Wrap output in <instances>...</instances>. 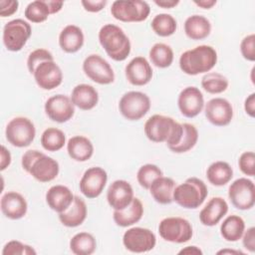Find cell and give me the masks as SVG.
Returning a JSON list of instances; mask_svg holds the SVG:
<instances>
[{"instance_id":"48","label":"cell","mask_w":255,"mask_h":255,"mask_svg":"<svg viewBox=\"0 0 255 255\" xmlns=\"http://www.w3.org/2000/svg\"><path fill=\"white\" fill-rule=\"evenodd\" d=\"M11 163V153L10 151L4 146H1V152H0V170H5Z\"/></svg>"},{"instance_id":"47","label":"cell","mask_w":255,"mask_h":255,"mask_svg":"<svg viewBox=\"0 0 255 255\" xmlns=\"http://www.w3.org/2000/svg\"><path fill=\"white\" fill-rule=\"evenodd\" d=\"M81 3L86 11L93 12V13L100 12L107 5L106 0H97V1L96 0H83Z\"/></svg>"},{"instance_id":"23","label":"cell","mask_w":255,"mask_h":255,"mask_svg":"<svg viewBox=\"0 0 255 255\" xmlns=\"http://www.w3.org/2000/svg\"><path fill=\"white\" fill-rule=\"evenodd\" d=\"M74 200V195L69 187L65 185H54L46 193V202L48 206L58 212H64L70 207Z\"/></svg>"},{"instance_id":"12","label":"cell","mask_w":255,"mask_h":255,"mask_svg":"<svg viewBox=\"0 0 255 255\" xmlns=\"http://www.w3.org/2000/svg\"><path fill=\"white\" fill-rule=\"evenodd\" d=\"M228 197L237 209H251L255 204V186L253 181L246 177L234 180L228 188Z\"/></svg>"},{"instance_id":"8","label":"cell","mask_w":255,"mask_h":255,"mask_svg":"<svg viewBox=\"0 0 255 255\" xmlns=\"http://www.w3.org/2000/svg\"><path fill=\"white\" fill-rule=\"evenodd\" d=\"M6 139L16 147L29 146L35 138L36 128L34 124L27 118L16 117L12 119L5 129Z\"/></svg>"},{"instance_id":"18","label":"cell","mask_w":255,"mask_h":255,"mask_svg":"<svg viewBox=\"0 0 255 255\" xmlns=\"http://www.w3.org/2000/svg\"><path fill=\"white\" fill-rule=\"evenodd\" d=\"M33 76L37 85L46 91L59 87L63 81L62 70L55 61H45L41 63L36 68Z\"/></svg>"},{"instance_id":"50","label":"cell","mask_w":255,"mask_h":255,"mask_svg":"<svg viewBox=\"0 0 255 255\" xmlns=\"http://www.w3.org/2000/svg\"><path fill=\"white\" fill-rule=\"evenodd\" d=\"M154 4L164 9H170L178 5L179 1L178 0H154Z\"/></svg>"},{"instance_id":"45","label":"cell","mask_w":255,"mask_h":255,"mask_svg":"<svg viewBox=\"0 0 255 255\" xmlns=\"http://www.w3.org/2000/svg\"><path fill=\"white\" fill-rule=\"evenodd\" d=\"M19 2L15 0H1L0 1V15L1 17H8L13 15L18 10Z\"/></svg>"},{"instance_id":"24","label":"cell","mask_w":255,"mask_h":255,"mask_svg":"<svg viewBox=\"0 0 255 255\" xmlns=\"http://www.w3.org/2000/svg\"><path fill=\"white\" fill-rule=\"evenodd\" d=\"M71 100L74 106L83 111L94 109L99 102V94L97 90L88 84L77 85L71 95Z\"/></svg>"},{"instance_id":"28","label":"cell","mask_w":255,"mask_h":255,"mask_svg":"<svg viewBox=\"0 0 255 255\" xmlns=\"http://www.w3.org/2000/svg\"><path fill=\"white\" fill-rule=\"evenodd\" d=\"M67 151L72 159L83 162L93 156L94 145L88 137L75 135L68 140Z\"/></svg>"},{"instance_id":"1","label":"cell","mask_w":255,"mask_h":255,"mask_svg":"<svg viewBox=\"0 0 255 255\" xmlns=\"http://www.w3.org/2000/svg\"><path fill=\"white\" fill-rule=\"evenodd\" d=\"M144 133L153 142H165L168 147L175 145L182 134V125L172 118L153 115L145 122Z\"/></svg>"},{"instance_id":"37","label":"cell","mask_w":255,"mask_h":255,"mask_svg":"<svg viewBox=\"0 0 255 255\" xmlns=\"http://www.w3.org/2000/svg\"><path fill=\"white\" fill-rule=\"evenodd\" d=\"M66 143V135L57 128H48L41 135V144L47 151H58Z\"/></svg>"},{"instance_id":"36","label":"cell","mask_w":255,"mask_h":255,"mask_svg":"<svg viewBox=\"0 0 255 255\" xmlns=\"http://www.w3.org/2000/svg\"><path fill=\"white\" fill-rule=\"evenodd\" d=\"M150 26L152 31L159 37H169L175 33L177 22L170 14L160 13L153 17Z\"/></svg>"},{"instance_id":"9","label":"cell","mask_w":255,"mask_h":255,"mask_svg":"<svg viewBox=\"0 0 255 255\" xmlns=\"http://www.w3.org/2000/svg\"><path fill=\"white\" fill-rule=\"evenodd\" d=\"M150 109V100L144 93L130 91L126 93L119 102V110L128 121H138Z\"/></svg>"},{"instance_id":"14","label":"cell","mask_w":255,"mask_h":255,"mask_svg":"<svg viewBox=\"0 0 255 255\" xmlns=\"http://www.w3.org/2000/svg\"><path fill=\"white\" fill-rule=\"evenodd\" d=\"M108 181L106 170L100 166L88 168L79 183L80 191L87 198H96L103 192Z\"/></svg>"},{"instance_id":"5","label":"cell","mask_w":255,"mask_h":255,"mask_svg":"<svg viewBox=\"0 0 255 255\" xmlns=\"http://www.w3.org/2000/svg\"><path fill=\"white\" fill-rule=\"evenodd\" d=\"M208 194L207 186L197 177H189L183 183L175 186L173 201L186 209H196L205 200Z\"/></svg>"},{"instance_id":"31","label":"cell","mask_w":255,"mask_h":255,"mask_svg":"<svg viewBox=\"0 0 255 255\" xmlns=\"http://www.w3.org/2000/svg\"><path fill=\"white\" fill-rule=\"evenodd\" d=\"M206 177L212 185L223 186L233 177V169L228 162L218 160L208 166Z\"/></svg>"},{"instance_id":"16","label":"cell","mask_w":255,"mask_h":255,"mask_svg":"<svg viewBox=\"0 0 255 255\" xmlns=\"http://www.w3.org/2000/svg\"><path fill=\"white\" fill-rule=\"evenodd\" d=\"M205 117L207 121L216 127L229 125L233 118V108L231 104L223 98H214L205 105Z\"/></svg>"},{"instance_id":"15","label":"cell","mask_w":255,"mask_h":255,"mask_svg":"<svg viewBox=\"0 0 255 255\" xmlns=\"http://www.w3.org/2000/svg\"><path fill=\"white\" fill-rule=\"evenodd\" d=\"M44 109L50 120L60 124L68 122L75 114V106L71 98L61 94L49 98L45 103Z\"/></svg>"},{"instance_id":"54","label":"cell","mask_w":255,"mask_h":255,"mask_svg":"<svg viewBox=\"0 0 255 255\" xmlns=\"http://www.w3.org/2000/svg\"><path fill=\"white\" fill-rule=\"evenodd\" d=\"M217 254H218V255H219V254H233V255H239V254H241V255H244L243 252H241V251H239V250H233V249H222V250H219V251L217 252Z\"/></svg>"},{"instance_id":"39","label":"cell","mask_w":255,"mask_h":255,"mask_svg":"<svg viewBox=\"0 0 255 255\" xmlns=\"http://www.w3.org/2000/svg\"><path fill=\"white\" fill-rule=\"evenodd\" d=\"M49 15H51L50 8L47 1L36 0L30 2L24 12L25 18L32 23H42L45 22Z\"/></svg>"},{"instance_id":"10","label":"cell","mask_w":255,"mask_h":255,"mask_svg":"<svg viewBox=\"0 0 255 255\" xmlns=\"http://www.w3.org/2000/svg\"><path fill=\"white\" fill-rule=\"evenodd\" d=\"M31 25L23 19H14L3 28V44L8 51L18 52L26 45L31 37Z\"/></svg>"},{"instance_id":"11","label":"cell","mask_w":255,"mask_h":255,"mask_svg":"<svg viewBox=\"0 0 255 255\" xmlns=\"http://www.w3.org/2000/svg\"><path fill=\"white\" fill-rule=\"evenodd\" d=\"M123 244L132 253H144L152 250L156 244L154 233L143 227H131L123 236Z\"/></svg>"},{"instance_id":"22","label":"cell","mask_w":255,"mask_h":255,"mask_svg":"<svg viewBox=\"0 0 255 255\" xmlns=\"http://www.w3.org/2000/svg\"><path fill=\"white\" fill-rule=\"evenodd\" d=\"M228 212V204L222 197H212L199 213V220L205 226L216 225Z\"/></svg>"},{"instance_id":"32","label":"cell","mask_w":255,"mask_h":255,"mask_svg":"<svg viewBox=\"0 0 255 255\" xmlns=\"http://www.w3.org/2000/svg\"><path fill=\"white\" fill-rule=\"evenodd\" d=\"M244 231L245 222L238 215H229L220 226L221 236L228 242H236L241 239Z\"/></svg>"},{"instance_id":"27","label":"cell","mask_w":255,"mask_h":255,"mask_svg":"<svg viewBox=\"0 0 255 255\" xmlns=\"http://www.w3.org/2000/svg\"><path fill=\"white\" fill-rule=\"evenodd\" d=\"M143 215V205L141 201L133 197L132 201L128 206L122 210H115L113 218L115 223L121 227L131 226L134 223H137Z\"/></svg>"},{"instance_id":"13","label":"cell","mask_w":255,"mask_h":255,"mask_svg":"<svg viewBox=\"0 0 255 255\" xmlns=\"http://www.w3.org/2000/svg\"><path fill=\"white\" fill-rule=\"evenodd\" d=\"M83 71L93 82L100 85H110L115 81V73L112 66L100 55L92 54L83 63Z\"/></svg>"},{"instance_id":"21","label":"cell","mask_w":255,"mask_h":255,"mask_svg":"<svg viewBox=\"0 0 255 255\" xmlns=\"http://www.w3.org/2000/svg\"><path fill=\"white\" fill-rule=\"evenodd\" d=\"M0 207L5 217L17 220L26 215L28 204L22 194L16 191H8L2 196Z\"/></svg>"},{"instance_id":"7","label":"cell","mask_w":255,"mask_h":255,"mask_svg":"<svg viewBox=\"0 0 255 255\" xmlns=\"http://www.w3.org/2000/svg\"><path fill=\"white\" fill-rule=\"evenodd\" d=\"M158 233L160 237L171 243H185L193 235L190 222L182 217H166L159 222Z\"/></svg>"},{"instance_id":"6","label":"cell","mask_w":255,"mask_h":255,"mask_svg":"<svg viewBox=\"0 0 255 255\" xmlns=\"http://www.w3.org/2000/svg\"><path fill=\"white\" fill-rule=\"evenodd\" d=\"M150 7L140 0H117L111 8L112 16L122 22H141L147 19Z\"/></svg>"},{"instance_id":"34","label":"cell","mask_w":255,"mask_h":255,"mask_svg":"<svg viewBox=\"0 0 255 255\" xmlns=\"http://www.w3.org/2000/svg\"><path fill=\"white\" fill-rule=\"evenodd\" d=\"M198 140L197 128L191 124H182V134L180 140L173 146L168 147L175 153H183L193 148Z\"/></svg>"},{"instance_id":"19","label":"cell","mask_w":255,"mask_h":255,"mask_svg":"<svg viewBox=\"0 0 255 255\" xmlns=\"http://www.w3.org/2000/svg\"><path fill=\"white\" fill-rule=\"evenodd\" d=\"M133 199V189L131 185L124 179L115 180L108 188L107 200L115 210L125 209Z\"/></svg>"},{"instance_id":"40","label":"cell","mask_w":255,"mask_h":255,"mask_svg":"<svg viewBox=\"0 0 255 255\" xmlns=\"http://www.w3.org/2000/svg\"><path fill=\"white\" fill-rule=\"evenodd\" d=\"M162 176L161 169L152 163H146L139 167L136 173L137 182L144 189H149L151 183L158 177Z\"/></svg>"},{"instance_id":"20","label":"cell","mask_w":255,"mask_h":255,"mask_svg":"<svg viewBox=\"0 0 255 255\" xmlns=\"http://www.w3.org/2000/svg\"><path fill=\"white\" fill-rule=\"evenodd\" d=\"M126 78L133 86H144L152 78V69L148 61L141 56L131 59L125 69Z\"/></svg>"},{"instance_id":"35","label":"cell","mask_w":255,"mask_h":255,"mask_svg":"<svg viewBox=\"0 0 255 255\" xmlns=\"http://www.w3.org/2000/svg\"><path fill=\"white\" fill-rule=\"evenodd\" d=\"M173 51L164 43H156L149 50L151 63L160 69L168 68L173 62Z\"/></svg>"},{"instance_id":"41","label":"cell","mask_w":255,"mask_h":255,"mask_svg":"<svg viewBox=\"0 0 255 255\" xmlns=\"http://www.w3.org/2000/svg\"><path fill=\"white\" fill-rule=\"evenodd\" d=\"M45 61H54L52 53L46 49H36L32 51L27 59V68L31 74H34L36 68Z\"/></svg>"},{"instance_id":"44","label":"cell","mask_w":255,"mask_h":255,"mask_svg":"<svg viewBox=\"0 0 255 255\" xmlns=\"http://www.w3.org/2000/svg\"><path fill=\"white\" fill-rule=\"evenodd\" d=\"M240 52L243 58L247 61H255V35L250 34L243 38L240 44Z\"/></svg>"},{"instance_id":"30","label":"cell","mask_w":255,"mask_h":255,"mask_svg":"<svg viewBox=\"0 0 255 255\" xmlns=\"http://www.w3.org/2000/svg\"><path fill=\"white\" fill-rule=\"evenodd\" d=\"M175 186V181L172 178L160 176L151 183L149 192L157 203L170 204L173 201V190Z\"/></svg>"},{"instance_id":"46","label":"cell","mask_w":255,"mask_h":255,"mask_svg":"<svg viewBox=\"0 0 255 255\" xmlns=\"http://www.w3.org/2000/svg\"><path fill=\"white\" fill-rule=\"evenodd\" d=\"M241 238L244 248L253 253L255 251V228H248L246 231H244Z\"/></svg>"},{"instance_id":"29","label":"cell","mask_w":255,"mask_h":255,"mask_svg":"<svg viewBox=\"0 0 255 255\" xmlns=\"http://www.w3.org/2000/svg\"><path fill=\"white\" fill-rule=\"evenodd\" d=\"M185 35L191 40H203L211 32L209 20L201 15H191L184 22Z\"/></svg>"},{"instance_id":"42","label":"cell","mask_w":255,"mask_h":255,"mask_svg":"<svg viewBox=\"0 0 255 255\" xmlns=\"http://www.w3.org/2000/svg\"><path fill=\"white\" fill-rule=\"evenodd\" d=\"M37 252L30 245L24 244L18 240L7 242L2 250L3 255H35Z\"/></svg>"},{"instance_id":"2","label":"cell","mask_w":255,"mask_h":255,"mask_svg":"<svg viewBox=\"0 0 255 255\" xmlns=\"http://www.w3.org/2000/svg\"><path fill=\"white\" fill-rule=\"evenodd\" d=\"M217 63L215 49L208 45H200L183 52L179 58L180 70L189 76L207 73Z\"/></svg>"},{"instance_id":"52","label":"cell","mask_w":255,"mask_h":255,"mask_svg":"<svg viewBox=\"0 0 255 255\" xmlns=\"http://www.w3.org/2000/svg\"><path fill=\"white\" fill-rule=\"evenodd\" d=\"M48 3V6L50 8V12L51 14H56L58 13L59 11H61L63 5H64V2L63 1H52V0H48L47 1Z\"/></svg>"},{"instance_id":"38","label":"cell","mask_w":255,"mask_h":255,"mask_svg":"<svg viewBox=\"0 0 255 255\" xmlns=\"http://www.w3.org/2000/svg\"><path fill=\"white\" fill-rule=\"evenodd\" d=\"M228 80L225 76L217 72L206 73L201 79V87L209 94H221L228 88Z\"/></svg>"},{"instance_id":"3","label":"cell","mask_w":255,"mask_h":255,"mask_svg":"<svg viewBox=\"0 0 255 255\" xmlns=\"http://www.w3.org/2000/svg\"><path fill=\"white\" fill-rule=\"evenodd\" d=\"M21 164L26 172L40 182L52 181L58 176L60 170L56 159L37 149L27 150L22 156Z\"/></svg>"},{"instance_id":"17","label":"cell","mask_w":255,"mask_h":255,"mask_svg":"<svg viewBox=\"0 0 255 255\" xmlns=\"http://www.w3.org/2000/svg\"><path fill=\"white\" fill-rule=\"evenodd\" d=\"M177 106L182 116L194 118L198 116L204 107V98L201 91L196 87L183 89L177 99Z\"/></svg>"},{"instance_id":"43","label":"cell","mask_w":255,"mask_h":255,"mask_svg":"<svg viewBox=\"0 0 255 255\" xmlns=\"http://www.w3.org/2000/svg\"><path fill=\"white\" fill-rule=\"evenodd\" d=\"M240 170L248 176L255 175V154L253 151L243 152L238 159Z\"/></svg>"},{"instance_id":"26","label":"cell","mask_w":255,"mask_h":255,"mask_svg":"<svg viewBox=\"0 0 255 255\" xmlns=\"http://www.w3.org/2000/svg\"><path fill=\"white\" fill-rule=\"evenodd\" d=\"M85 37L82 29L76 25L66 26L59 35L60 48L69 54L81 50L84 45Z\"/></svg>"},{"instance_id":"53","label":"cell","mask_w":255,"mask_h":255,"mask_svg":"<svg viewBox=\"0 0 255 255\" xmlns=\"http://www.w3.org/2000/svg\"><path fill=\"white\" fill-rule=\"evenodd\" d=\"M195 5L202 9H210L216 4V0H199V1H193Z\"/></svg>"},{"instance_id":"4","label":"cell","mask_w":255,"mask_h":255,"mask_svg":"<svg viewBox=\"0 0 255 255\" xmlns=\"http://www.w3.org/2000/svg\"><path fill=\"white\" fill-rule=\"evenodd\" d=\"M99 42L114 61H125L130 53V41L124 30L115 24H106L99 31Z\"/></svg>"},{"instance_id":"25","label":"cell","mask_w":255,"mask_h":255,"mask_svg":"<svg viewBox=\"0 0 255 255\" xmlns=\"http://www.w3.org/2000/svg\"><path fill=\"white\" fill-rule=\"evenodd\" d=\"M86 202L79 196H74L70 207L64 212L59 213V220L66 227H77L83 224L87 217Z\"/></svg>"},{"instance_id":"51","label":"cell","mask_w":255,"mask_h":255,"mask_svg":"<svg viewBox=\"0 0 255 255\" xmlns=\"http://www.w3.org/2000/svg\"><path fill=\"white\" fill-rule=\"evenodd\" d=\"M202 251L196 247V246H186L185 248H182L178 254L181 255V254H187V255H202Z\"/></svg>"},{"instance_id":"33","label":"cell","mask_w":255,"mask_h":255,"mask_svg":"<svg viewBox=\"0 0 255 255\" xmlns=\"http://www.w3.org/2000/svg\"><path fill=\"white\" fill-rule=\"evenodd\" d=\"M97 241L88 232H79L70 240V249L76 255H91L96 251Z\"/></svg>"},{"instance_id":"49","label":"cell","mask_w":255,"mask_h":255,"mask_svg":"<svg viewBox=\"0 0 255 255\" xmlns=\"http://www.w3.org/2000/svg\"><path fill=\"white\" fill-rule=\"evenodd\" d=\"M244 110L248 116L254 118L255 116V94L252 93L248 96L244 103Z\"/></svg>"}]
</instances>
